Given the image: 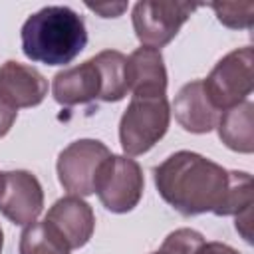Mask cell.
Returning <instances> with one entry per match:
<instances>
[{
	"label": "cell",
	"instance_id": "1",
	"mask_svg": "<svg viewBox=\"0 0 254 254\" xmlns=\"http://www.w3.org/2000/svg\"><path fill=\"white\" fill-rule=\"evenodd\" d=\"M153 181L161 198L183 216H222L230 189V171L222 165L194 151H177L153 169Z\"/></svg>",
	"mask_w": 254,
	"mask_h": 254
},
{
	"label": "cell",
	"instance_id": "2",
	"mask_svg": "<svg viewBox=\"0 0 254 254\" xmlns=\"http://www.w3.org/2000/svg\"><path fill=\"white\" fill-rule=\"evenodd\" d=\"M22 52L44 65L73 62L87 44L83 18L69 6H44L22 24Z\"/></svg>",
	"mask_w": 254,
	"mask_h": 254
},
{
	"label": "cell",
	"instance_id": "3",
	"mask_svg": "<svg viewBox=\"0 0 254 254\" xmlns=\"http://www.w3.org/2000/svg\"><path fill=\"white\" fill-rule=\"evenodd\" d=\"M171 105L167 95L141 97L131 95L127 109L119 119V143L127 157H137L153 149L169 131Z\"/></svg>",
	"mask_w": 254,
	"mask_h": 254
},
{
	"label": "cell",
	"instance_id": "4",
	"mask_svg": "<svg viewBox=\"0 0 254 254\" xmlns=\"http://www.w3.org/2000/svg\"><path fill=\"white\" fill-rule=\"evenodd\" d=\"M145 189V177L141 165L127 155H109L95 177L93 192L101 200V204L115 214L131 212Z\"/></svg>",
	"mask_w": 254,
	"mask_h": 254
},
{
	"label": "cell",
	"instance_id": "5",
	"mask_svg": "<svg viewBox=\"0 0 254 254\" xmlns=\"http://www.w3.org/2000/svg\"><path fill=\"white\" fill-rule=\"evenodd\" d=\"M252 65L254 52L250 46H244L220 58L206 79H202L208 99L220 113L248 99L254 87Z\"/></svg>",
	"mask_w": 254,
	"mask_h": 254
},
{
	"label": "cell",
	"instance_id": "6",
	"mask_svg": "<svg viewBox=\"0 0 254 254\" xmlns=\"http://www.w3.org/2000/svg\"><path fill=\"white\" fill-rule=\"evenodd\" d=\"M196 4L175 0H143L133 6L131 22L137 40L145 48L161 50L196 10Z\"/></svg>",
	"mask_w": 254,
	"mask_h": 254
},
{
	"label": "cell",
	"instance_id": "7",
	"mask_svg": "<svg viewBox=\"0 0 254 254\" xmlns=\"http://www.w3.org/2000/svg\"><path fill=\"white\" fill-rule=\"evenodd\" d=\"M111 155L105 143L97 139H77L69 143L56 163L58 181L69 194L89 196L93 194V185L101 163Z\"/></svg>",
	"mask_w": 254,
	"mask_h": 254
},
{
	"label": "cell",
	"instance_id": "8",
	"mask_svg": "<svg viewBox=\"0 0 254 254\" xmlns=\"http://www.w3.org/2000/svg\"><path fill=\"white\" fill-rule=\"evenodd\" d=\"M44 210V189L36 175L24 169L2 173L0 183V212L18 226H28L38 220Z\"/></svg>",
	"mask_w": 254,
	"mask_h": 254
},
{
	"label": "cell",
	"instance_id": "9",
	"mask_svg": "<svg viewBox=\"0 0 254 254\" xmlns=\"http://www.w3.org/2000/svg\"><path fill=\"white\" fill-rule=\"evenodd\" d=\"M48 95V79L28 64L8 60L0 65V99L12 109L36 107Z\"/></svg>",
	"mask_w": 254,
	"mask_h": 254
},
{
	"label": "cell",
	"instance_id": "10",
	"mask_svg": "<svg viewBox=\"0 0 254 254\" xmlns=\"http://www.w3.org/2000/svg\"><path fill=\"white\" fill-rule=\"evenodd\" d=\"M46 222H50L62 234L71 250L85 246L95 230V214L91 206L75 194L58 198L50 206Z\"/></svg>",
	"mask_w": 254,
	"mask_h": 254
},
{
	"label": "cell",
	"instance_id": "11",
	"mask_svg": "<svg viewBox=\"0 0 254 254\" xmlns=\"http://www.w3.org/2000/svg\"><path fill=\"white\" fill-rule=\"evenodd\" d=\"M52 95L64 107L87 105L101 97V75L89 58L79 65L65 67L54 75Z\"/></svg>",
	"mask_w": 254,
	"mask_h": 254
},
{
	"label": "cell",
	"instance_id": "12",
	"mask_svg": "<svg viewBox=\"0 0 254 254\" xmlns=\"http://www.w3.org/2000/svg\"><path fill=\"white\" fill-rule=\"evenodd\" d=\"M171 109L175 113L177 123L185 131L196 133V135L212 131L220 117V111L212 105V101L204 91L202 79L185 83L175 95Z\"/></svg>",
	"mask_w": 254,
	"mask_h": 254
},
{
	"label": "cell",
	"instance_id": "13",
	"mask_svg": "<svg viewBox=\"0 0 254 254\" xmlns=\"http://www.w3.org/2000/svg\"><path fill=\"white\" fill-rule=\"evenodd\" d=\"M129 93L141 97L167 95V67L161 50L137 48L127 56Z\"/></svg>",
	"mask_w": 254,
	"mask_h": 254
},
{
	"label": "cell",
	"instance_id": "14",
	"mask_svg": "<svg viewBox=\"0 0 254 254\" xmlns=\"http://www.w3.org/2000/svg\"><path fill=\"white\" fill-rule=\"evenodd\" d=\"M254 103L250 99L226 109L216 121V131L220 141L236 153L250 155L254 151V127H252Z\"/></svg>",
	"mask_w": 254,
	"mask_h": 254
},
{
	"label": "cell",
	"instance_id": "15",
	"mask_svg": "<svg viewBox=\"0 0 254 254\" xmlns=\"http://www.w3.org/2000/svg\"><path fill=\"white\" fill-rule=\"evenodd\" d=\"M101 75V97L99 101L115 103L129 93L127 81V56L117 50H103L91 58Z\"/></svg>",
	"mask_w": 254,
	"mask_h": 254
},
{
	"label": "cell",
	"instance_id": "16",
	"mask_svg": "<svg viewBox=\"0 0 254 254\" xmlns=\"http://www.w3.org/2000/svg\"><path fill=\"white\" fill-rule=\"evenodd\" d=\"M20 254H69L71 248L50 222H32L20 234Z\"/></svg>",
	"mask_w": 254,
	"mask_h": 254
},
{
	"label": "cell",
	"instance_id": "17",
	"mask_svg": "<svg viewBox=\"0 0 254 254\" xmlns=\"http://www.w3.org/2000/svg\"><path fill=\"white\" fill-rule=\"evenodd\" d=\"M218 22L226 28L232 30H242V28H252L254 20V4L252 2H212L208 4Z\"/></svg>",
	"mask_w": 254,
	"mask_h": 254
},
{
	"label": "cell",
	"instance_id": "18",
	"mask_svg": "<svg viewBox=\"0 0 254 254\" xmlns=\"http://www.w3.org/2000/svg\"><path fill=\"white\" fill-rule=\"evenodd\" d=\"M204 242V236L194 228H179L163 240L161 250L171 254H194L198 246Z\"/></svg>",
	"mask_w": 254,
	"mask_h": 254
},
{
	"label": "cell",
	"instance_id": "19",
	"mask_svg": "<svg viewBox=\"0 0 254 254\" xmlns=\"http://www.w3.org/2000/svg\"><path fill=\"white\" fill-rule=\"evenodd\" d=\"M89 10H93L95 14H99L101 18H117L127 10V2H103V4H85Z\"/></svg>",
	"mask_w": 254,
	"mask_h": 254
},
{
	"label": "cell",
	"instance_id": "20",
	"mask_svg": "<svg viewBox=\"0 0 254 254\" xmlns=\"http://www.w3.org/2000/svg\"><path fill=\"white\" fill-rule=\"evenodd\" d=\"M16 117H18V111L12 109L8 103H4L0 99V139L8 135V131L12 129V125L16 123Z\"/></svg>",
	"mask_w": 254,
	"mask_h": 254
},
{
	"label": "cell",
	"instance_id": "21",
	"mask_svg": "<svg viewBox=\"0 0 254 254\" xmlns=\"http://www.w3.org/2000/svg\"><path fill=\"white\" fill-rule=\"evenodd\" d=\"M194 254H240V252L224 242H202Z\"/></svg>",
	"mask_w": 254,
	"mask_h": 254
},
{
	"label": "cell",
	"instance_id": "22",
	"mask_svg": "<svg viewBox=\"0 0 254 254\" xmlns=\"http://www.w3.org/2000/svg\"><path fill=\"white\" fill-rule=\"evenodd\" d=\"M250 216H252V208H246L244 212L236 214V230H240V234L244 236L246 242L252 240V238H250V230H248V226H250Z\"/></svg>",
	"mask_w": 254,
	"mask_h": 254
},
{
	"label": "cell",
	"instance_id": "23",
	"mask_svg": "<svg viewBox=\"0 0 254 254\" xmlns=\"http://www.w3.org/2000/svg\"><path fill=\"white\" fill-rule=\"evenodd\" d=\"M2 248H4V232L0 228V254H2Z\"/></svg>",
	"mask_w": 254,
	"mask_h": 254
},
{
	"label": "cell",
	"instance_id": "24",
	"mask_svg": "<svg viewBox=\"0 0 254 254\" xmlns=\"http://www.w3.org/2000/svg\"><path fill=\"white\" fill-rule=\"evenodd\" d=\"M151 254H171V252H165V250H157V252H151Z\"/></svg>",
	"mask_w": 254,
	"mask_h": 254
},
{
	"label": "cell",
	"instance_id": "25",
	"mask_svg": "<svg viewBox=\"0 0 254 254\" xmlns=\"http://www.w3.org/2000/svg\"><path fill=\"white\" fill-rule=\"evenodd\" d=\"M0 183H2V173H0Z\"/></svg>",
	"mask_w": 254,
	"mask_h": 254
}]
</instances>
